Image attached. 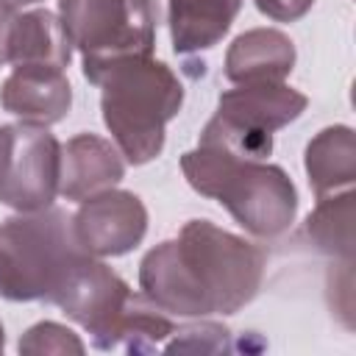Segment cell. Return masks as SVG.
Here are the masks:
<instances>
[{
    "instance_id": "cell-1",
    "label": "cell",
    "mask_w": 356,
    "mask_h": 356,
    "mask_svg": "<svg viewBox=\"0 0 356 356\" xmlns=\"http://www.w3.org/2000/svg\"><path fill=\"white\" fill-rule=\"evenodd\" d=\"M261 275L264 250L209 220H189L139 264L142 295L178 317L234 314L256 298Z\"/></svg>"
},
{
    "instance_id": "cell-2",
    "label": "cell",
    "mask_w": 356,
    "mask_h": 356,
    "mask_svg": "<svg viewBox=\"0 0 356 356\" xmlns=\"http://www.w3.org/2000/svg\"><path fill=\"white\" fill-rule=\"evenodd\" d=\"M189 186L214 197L253 236L284 234L298 214V192L278 164L248 159L220 145H200L181 156Z\"/></svg>"
},
{
    "instance_id": "cell-3",
    "label": "cell",
    "mask_w": 356,
    "mask_h": 356,
    "mask_svg": "<svg viewBox=\"0 0 356 356\" xmlns=\"http://www.w3.org/2000/svg\"><path fill=\"white\" fill-rule=\"evenodd\" d=\"M103 122L131 164H147L164 147V128L181 111L178 75L153 56L114 61L97 81Z\"/></svg>"
},
{
    "instance_id": "cell-4",
    "label": "cell",
    "mask_w": 356,
    "mask_h": 356,
    "mask_svg": "<svg viewBox=\"0 0 356 356\" xmlns=\"http://www.w3.org/2000/svg\"><path fill=\"white\" fill-rule=\"evenodd\" d=\"M83 253L67 211H19L0 225V298L50 303Z\"/></svg>"
},
{
    "instance_id": "cell-5",
    "label": "cell",
    "mask_w": 356,
    "mask_h": 356,
    "mask_svg": "<svg viewBox=\"0 0 356 356\" xmlns=\"http://www.w3.org/2000/svg\"><path fill=\"white\" fill-rule=\"evenodd\" d=\"M58 8L70 44L81 50L89 83L97 86L114 61L153 56L156 0H61Z\"/></svg>"
},
{
    "instance_id": "cell-6",
    "label": "cell",
    "mask_w": 356,
    "mask_h": 356,
    "mask_svg": "<svg viewBox=\"0 0 356 356\" xmlns=\"http://www.w3.org/2000/svg\"><path fill=\"white\" fill-rule=\"evenodd\" d=\"M306 103V95L286 83H239L220 95L217 114L200 131V145L264 159L273 150V131L298 120Z\"/></svg>"
},
{
    "instance_id": "cell-7",
    "label": "cell",
    "mask_w": 356,
    "mask_h": 356,
    "mask_svg": "<svg viewBox=\"0 0 356 356\" xmlns=\"http://www.w3.org/2000/svg\"><path fill=\"white\" fill-rule=\"evenodd\" d=\"M61 145L33 122L0 125V203L17 211H39L58 195Z\"/></svg>"
},
{
    "instance_id": "cell-8",
    "label": "cell",
    "mask_w": 356,
    "mask_h": 356,
    "mask_svg": "<svg viewBox=\"0 0 356 356\" xmlns=\"http://www.w3.org/2000/svg\"><path fill=\"white\" fill-rule=\"evenodd\" d=\"M134 298L136 295L111 267L97 261L92 253H83L72 264L50 303H56L70 320L83 325L92 334L97 350H108L111 334L131 309Z\"/></svg>"
},
{
    "instance_id": "cell-9",
    "label": "cell",
    "mask_w": 356,
    "mask_h": 356,
    "mask_svg": "<svg viewBox=\"0 0 356 356\" xmlns=\"http://www.w3.org/2000/svg\"><path fill=\"white\" fill-rule=\"evenodd\" d=\"M78 245L92 256L131 253L147 231L145 203L125 189H103L81 200L72 217Z\"/></svg>"
},
{
    "instance_id": "cell-10",
    "label": "cell",
    "mask_w": 356,
    "mask_h": 356,
    "mask_svg": "<svg viewBox=\"0 0 356 356\" xmlns=\"http://www.w3.org/2000/svg\"><path fill=\"white\" fill-rule=\"evenodd\" d=\"M0 106L33 125H53L70 114L72 86L64 70L56 67H14V72L3 81Z\"/></svg>"
},
{
    "instance_id": "cell-11",
    "label": "cell",
    "mask_w": 356,
    "mask_h": 356,
    "mask_svg": "<svg viewBox=\"0 0 356 356\" xmlns=\"http://www.w3.org/2000/svg\"><path fill=\"white\" fill-rule=\"evenodd\" d=\"M122 175V153L95 134H78L61 147L58 192L67 200H83L89 195L111 189Z\"/></svg>"
},
{
    "instance_id": "cell-12",
    "label": "cell",
    "mask_w": 356,
    "mask_h": 356,
    "mask_svg": "<svg viewBox=\"0 0 356 356\" xmlns=\"http://www.w3.org/2000/svg\"><path fill=\"white\" fill-rule=\"evenodd\" d=\"M295 67V44L275 28L239 33L225 53V78L234 83H281Z\"/></svg>"
},
{
    "instance_id": "cell-13",
    "label": "cell",
    "mask_w": 356,
    "mask_h": 356,
    "mask_svg": "<svg viewBox=\"0 0 356 356\" xmlns=\"http://www.w3.org/2000/svg\"><path fill=\"white\" fill-rule=\"evenodd\" d=\"M72 44L61 25V19L47 11H25L14 14L8 28V61L14 67H70Z\"/></svg>"
},
{
    "instance_id": "cell-14",
    "label": "cell",
    "mask_w": 356,
    "mask_h": 356,
    "mask_svg": "<svg viewBox=\"0 0 356 356\" xmlns=\"http://www.w3.org/2000/svg\"><path fill=\"white\" fill-rule=\"evenodd\" d=\"M170 36L175 53L214 47L236 19L242 0H167Z\"/></svg>"
},
{
    "instance_id": "cell-15",
    "label": "cell",
    "mask_w": 356,
    "mask_h": 356,
    "mask_svg": "<svg viewBox=\"0 0 356 356\" xmlns=\"http://www.w3.org/2000/svg\"><path fill=\"white\" fill-rule=\"evenodd\" d=\"M306 175L317 197L350 189L356 178V139L348 125L323 128L306 145Z\"/></svg>"
},
{
    "instance_id": "cell-16",
    "label": "cell",
    "mask_w": 356,
    "mask_h": 356,
    "mask_svg": "<svg viewBox=\"0 0 356 356\" xmlns=\"http://www.w3.org/2000/svg\"><path fill=\"white\" fill-rule=\"evenodd\" d=\"M317 209L306 220V234L317 250L328 256H342L350 261L353 256V192L317 197Z\"/></svg>"
},
{
    "instance_id": "cell-17",
    "label": "cell",
    "mask_w": 356,
    "mask_h": 356,
    "mask_svg": "<svg viewBox=\"0 0 356 356\" xmlns=\"http://www.w3.org/2000/svg\"><path fill=\"white\" fill-rule=\"evenodd\" d=\"M83 350L86 348L78 339V334H72L70 328L50 323V320L36 323L19 339V353H75V356H81Z\"/></svg>"
},
{
    "instance_id": "cell-18",
    "label": "cell",
    "mask_w": 356,
    "mask_h": 356,
    "mask_svg": "<svg viewBox=\"0 0 356 356\" xmlns=\"http://www.w3.org/2000/svg\"><path fill=\"white\" fill-rule=\"evenodd\" d=\"M172 339L161 345V350H192V353H217L228 348V328L217 323H195L184 328H172Z\"/></svg>"
},
{
    "instance_id": "cell-19",
    "label": "cell",
    "mask_w": 356,
    "mask_h": 356,
    "mask_svg": "<svg viewBox=\"0 0 356 356\" xmlns=\"http://www.w3.org/2000/svg\"><path fill=\"white\" fill-rule=\"evenodd\" d=\"M312 6H314V0H256V8L275 22H295Z\"/></svg>"
},
{
    "instance_id": "cell-20",
    "label": "cell",
    "mask_w": 356,
    "mask_h": 356,
    "mask_svg": "<svg viewBox=\"0 0 356 356\" xmlns=\"http://www.w3.org/2000/svg\"><path fill=\"white\" fill-rule=\"evenodd\" d=\"M14 19V8L0 3V67L8 61V28Z\"/></svg>"
},
{
    "instance_id": "cell-21",
    "label": "cell",
    "mask_w": 356,
    "mask_h": 356,
    "mask_svg": "<svg viewBox=\"0 0 356 356\" xmlns=\"http://www.w3.org/2000/svg\"><path fill=\"white\" fill-rule=\"evenodd\" d=\"M0 3H6V6H11V8H17V6H28V3H39V0H0Z\"/></svg>"
},
{
    "instance_id": "cell-22",
    "label": "cell",
    "mask_w": 356,
    "mask_h": 356,
    "mask_svg": "<svg viewBox=\"0 0 356 356\" xmlns=\"http://www.w3.org/2000/svg\"><path fill=\"white\" fill-rule=\"evenodd\" d=\"M3 345H6V334H3V323H0V350H3Z\"/></svg>"
}]
</instances>
